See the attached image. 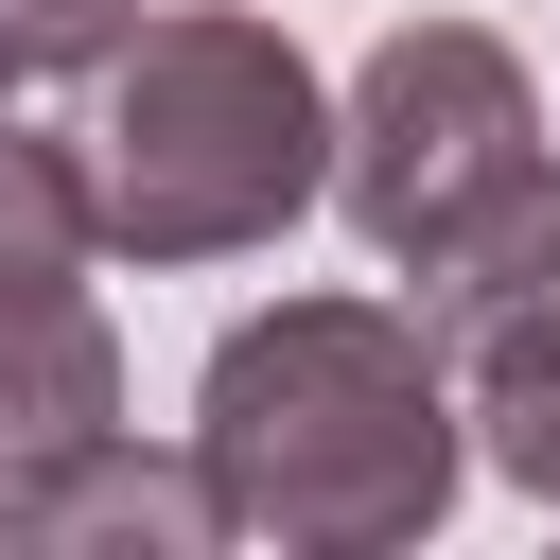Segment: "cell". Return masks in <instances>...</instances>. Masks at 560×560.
Instances as JSON below:
<instances>
[{
	"mask_svg": "<svg viewBox=\"0 0 560 560\" xmlns=\"http://www.w3.org/2000/svg\"><path fill=\"white\" fill-rule=\"evenodd\" d=\"M192 472H210V525L228 542L402 560L455 508V472H472V402H455L438 315H385V298L228 315L210 368H192Z\"/></svg>",
	"mask_w": 560,
	"mask_h": 560,
	"instance_id": "6da1fadb",
	"label": "cell"
},
{
	"mask_svg": "<svg viewBox=\"0 0 560 560\" xmlns=\"http://www.w3.org/2000/svg\"><path fill=\"white\" fill-rule=\"evenodd\" d=\"M70 158H88L105 262H245L332 192V88L298 70L280 18L192 0V18H140L88 70Z\"/></svg>",
	"mask_w": 560,
	"mask_h": 560,
	"instance_id": "7a4b0ae2",
	"label": "cell"
},
{
	"mask_svg": "<svg viewBox=\"0 0 560 560\" xmlns=\"http://www.w3.org/2000/svg\"><path fill=\"white\" fill-rule=\"evenodd\" d=\"M542 192H560V175H542V88H525L508 35H472V18L368 35L350 105H332V210L368 228V262H402V280L438 298V280L490 262Z\"/></svg>",
	"mask_w": 560,
	"mask_h": 560,
	"instance_id": "3957f363",
	"label": "cell"
},
{
	"mask_svg": "<svg viewBox=\"0 0 560 560\" xmlns=\"http://www.w3.org/2000/svg\"><path fill=\"white\" fill-rule=\"evenodd\" d=\"M420 315H438V350H455L472 455H490L508 490H542V508H560V192H542L490 262H455Z\"/></svg>",
	"mask_w": 560,
	"mask_h": 560,
	"instance_id": "277c9868",
	"label": "cell"
},
{
	"mask_svg": "<svg viewBox=\"0 0 560 560\" xmlns=\"http://www.w3.org/2000/svg\"><path fill=\"white\" fill-rule=\"evenodd\" d=\"M88 438H122V332L88 262H0V508Z\"/></svg>",
	"mask_w": 560,
	"mask_h": 560,
	"instance_id": "5b68a950",
	"label": "cell"
},
{
	"mask_svg": "<svg viewBox=\"0 0 560 560\" xmlns=\"http://www.w3.org/2000/svg\"><path fill=\"white\" fill-rule=\"evenodd\" d=\"M192 542H228L210 525V472L192 455H140V420L88 438V455H52L0 508V560H192Z\"/></svg>",
	"mask_w": 560,
	"mask_h": 560,
	"instance_id": "8992f818",
	"label": "cell"
},
{
	"mask_svg": "<svg viewBox=\"0 0 560 560\" xmlns=\"http://www.w3.org/2000/svg\"><path fill=\"white\" fill-rule=\"evenodd\" d=\"M88 245H105V210H88V158L0 122V262H88Z\"/></svg>",
	"mask_w": 560,
	"mask_h": 560,
	"instance_id": "52a82bcc",
	"label": "cell"
},
{
	"mask_svg": "<svg viewBox=\"0 0 560 560\" xmlns=\"http://www.w3.org/2000/svg\"><path fill=\"white\" fill-rule=\"evenodd\" d=\"M0 35H18L35 70H105V52L140 35V0H0Z\"/></svg>",
	"mask_w": 560,
	"mask_h": 560,
	"instance_id": "ba28073f",
	"label": "cell"
},
{
	"mask_svg": "<svg viewBox=\"0 0 560 560\" xmlns=\"http://www.w3.org/2000/svg\"><path fill=\"white\" fill-rule=\"evenodd\" d=\"M18 70H35V52H18V35H0V88H18Z\"/></svg>",
	"mask_w": 560,
	"mask_h": 560,
	"instance_id": "9c48e42d",
	"label": "cell"
}]
</instances>
